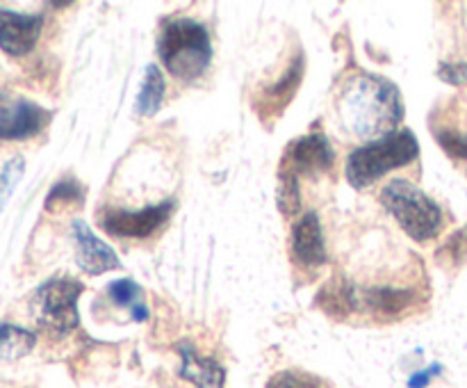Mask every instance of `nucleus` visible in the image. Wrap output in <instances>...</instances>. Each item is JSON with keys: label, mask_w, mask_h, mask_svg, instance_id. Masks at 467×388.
Masks as SVG:
<instances>
[{"label": "nucleus", "mask_w": 467, "mask_h": 388, "mask_svg": "<svg viewBox=\"0 0 467 388\" xmlns=\"http://www.w3.org/2000/svg\"><path fill=\"white\" fill-rule=\"evenodd\" d=\"M381 204L395 217L401 231L418 242H429L441 236L445 226L442 208L406 178H392L381 190Z\"/></svg>", "instance_id": "20e7f679"}, {"label": "nucleus", "mask_w": 467, "mask_h": 388, "mask_svg": "<svg viewBox=\"0 0 467 388\" xmlns=\"http://www.w3.org/2000/svg\"><path fill=\"white\" fill-rule=\"evenodd\" d=\"M420 295L413 286H368L356 288V309H365L377 320L404 318L418 306Z\"/></svg>", "instance_id": "6e6552de"}, {"label": "nucleus", "mask_w": 467, "mask_h": 388, "mask_svg": "<svg viewBox=\"0 0 467 388\" xmlns=\"http://www.w3.org/2000/svg\"><path fill=\"white\" fill-rule=\"evenodd\" d=\"M176 201L164 199L158 204L144 205L140 210L108 208L99 213V224L103 231L117 237H130V240H144L167 224L171 217Z\"/></svg>", "instance_id": "423d86ee"}, {"label": "nucleus", "mask_w": 467, "mask_h": 388, "mask_svg": "<svg viewBox=\"0 0 467 388\" xmlns=\"http://www.w3.org/2000/svg\"><path fill=\"white\" fill-rule=\"evenodd\" d=\"M158 55L176 80H199L213 62L210 32L194 18H169L160 30Z\"/></svg>", "instance_id": "f03ea898"}, {"label": "nucleus", "mask_w": 467, "mask_h": 388, "mask_svg": "<svg viewBox=\"0 0 467 388\" xmlns=\"http://www.w3.org/2000/svg\"><path fill=\"white\" fill-rule=\"evenodd\" d=\"M36 336L30 329L16 327V324H0V359L16 361L21 356L30 354L35 347Z\"/></svg>", "instance_id": "f3484780"}, {"label": "nucleus", "mask_w": 467, "mask_h": 388, "mask_svg": "<svg viewBox=\"0 0 467 388\" xmlns=\"http://www.w3.org/2000/svg\"><path fill=\"white\" fill-rule=\"evenodd\" d=\"M333 163H336V151L328 137L322 132H310L287 144L278 172L290 173L301 181V176H319L331 172Z\"/></svg>", "instance_id": "0eeeda50"}, {"label": "nucleus", "mask_w": 467, "mask_h": 388, "mask_svg": "<svg viewBox=\"0 0 467 388\" xmlns=\"http://www.w3.org/2000/svg\"><path fill=\"white\" fill-rule=\"evenodd\" d=\"M82 204H85V187H82L76 178H64V181H59L57 185L50 187L48 199H46V208L48 210Z\"/></svg>", "instance_id": "6ab92c4d"}, {"label": "nucleus", "mask_w": 467, "mask_h": 388, "mask_svg": "<svg viewBox=\"0 0 467 388\" xmlns=\"http://www.w3.org/2000/svg\"><path fill=\"white\" fill-rule=\"evenodd\" d=\"M337 112L358 140L372 142L395 132L404 117V103L400 89L388 78L356 73L342 85Z\"/></svg>", "instance_id": "f257e3e1"}, {"label": "nucleus", "mask_w": 467, "mask_h": 388, "mask_svg": "<svg viewBox=\"0 0 467 388\" xmlns=\"http://www.w3.org/2000/svg\"><path fill=\"white\" fill-rule=\"evenodd\" d=\"M292 256L304 267H322L327 263V242L319 215L315 210L301 215L292 226Z\"/></svg>", "instance_id": "ddd939ff"}, {"label": "nucleus", "mask_w": 467, "mask_h": 388, "mask_svg": "<svg viewBox=\"0 0 467 388\" xmlns=\"http://www.w3.org/2000/svg\"><path fill=\"white\" fill-rule=\"evenodd\" d=\"M438 78L447 85H467V64L465 62H442L438 67Z\"/></svg>", "instance_id": "b1692460"}, {"label": "nucleus", "mask_w": 467, "mask_h": 388, "mask_svg": "<svg viewBox=\"0 0 467 388\" xmlns=\"http://www.w3.org/2000/svg\"><path fill=\"white\" fill-rule=\"evenodd\" d=\"M44 30L41 14H21L0 7V48L12 58L27 55Z\"/></svg>", "instance_id": "1a4fd4ad"}, {"label": "nucleus", "mask_w": 467, "mask_h": 388, "mask_svg": "<svg viewBox=\"0 0 467 388\" xmlns=\"http://www.w3.org/2000/svg\"><path fill=\"white\" fill-rule=\"evenodd\" d=\"M164 94H167V85H164V76L155 64L146 67L144 82H141V89L137 94L135 112L140 117H153L158 114V110L162 108Z\"/></svg>", "instance_id": "2eb2a0df"}, {"label": "nucleus", "mask_w": 467, "mask_h": 388, "mask_svg": "<svg viewBox=\"0 0 467 388\" xmlns=\"http://www.w3.org/2000/svg\"><path fill=\"white\" fill-rule=\"evenodd\" d=\"M267 388H327L322 379L313 374L299 372V370H283L269 379Z\"/></svg>", "instance_id": "4be33fe9"}, {"label": "nucleus", "mask_w": 467, "mask_h": 388, "mask_svg": "<svg viewBox=\"0 0 467 388\" xmlns=\"http://www.w3.org/2000/svg\"><path fill=\"white\" fill-rule=\"evenodd\" d=\"M420 158V142L410 131H395L379 140L365 142L347 158V181L356 190H365L392 169L413 164Z\"/></svg>", "instance_id": "7ed1b4c3"}, {"label": "nucleus", "mask_w": 467, "mask_h": 388, "mask_svg": "<svg viewBox=\"0 0 467 388\" xmlns=\"http://www.w3.org/2000/svg\"><path fill=\"white\" fill-rule=\"evenodd\" d=\"M433 135L451 160H465L467 163V131H461L456 126H438L433 128Z\"/></svg>", "instance_id": "aec40b11"}, {"label": "nucleus", "mask_w": 467, "mask_h": 388, "mask_svg": "<svg viewBox=\"0 0 467 388\" xmlns=\"http://www.w3.org/2000/svg\"><path fill=\"white\" fill-rule=\"evenodd\" d=\"M23 172H26V160H23L21 155H14V158L7 160V163L3 164V169H0V210H3L5 205H7V201L12 199L14 187L21 181Z\"/></svg>", "instance_id": "412c9836"}, {"label": "nucleus", "mask_w": 467, "mask_h": 388, "mask_svg": "<svg viewBox=\"0 0 467 388\" xmlns=\"http://www.w3.org/2000/svg\"><path fill=\"white\" fill-rule=\"evenodd\" d=\"M304 68L306 59L304 53H296V58L287 64V68L283 71V76L276 82H272L269 87H265L263 91L255 99V110L263 119H276L283 110L287 108V103L292 100V96L299 89L301 80H304Z\"/></svg>", "instance_id": "f8f14e48"}, {"label": "nucleus", "mask_w": 467, "mask_h": 388, "mask_svg": "<svg viewBox=\"0 0 467 388\" xmlns=\"http://www.w3.org/2000/svg\"><path fill=\"white\" fill-rule=\"evenodd\" d=\"M108 297L117 306H123V309L130 310L132 320L137 322H144L149 318V309H146L144 301V290L137 286L132 278H117L108 286Z\"/></svg>", "instance_id": "dca6fc26"}, {"label": "nucleus", "mask_w": 467, "mask_h": 388, "mask_svg": "<svg viewBox=\"0 0 467 388\" xmlns=\"http://www.w3.org/2000/svg\"><path fill=\"white\" fill-rule=\"evenodd\" d=\"M53 114L32 100L0 105V140H27L44 131Z\"/></svg>", "instance_id": "9b49d317"}, {"label": "nucleus", "mask_w": 467, "mask_h": 388, "mask_svg": "<svg viewBox=\"0 0 467 388\" xmlns=\"http://www.w3.org/2000/svg\"><path fill=\"white\" fill-rule=\"evenodd\" d=\"M71 236L76 242V260L82 272L99 277V274L109 272V269L121 267V260L114 254L109 245H105L99 236L89 228V224L76 219L71 224Z\"/></svg>", "instance_id": "9d476101"}, {"label": "nucleus", "mask_w": 467, "mask_h": 388, "mask_svg": "<svg viewBox=\"0 0 467 388\" xmlns=\"http://www.w3.org/2000/svg\"><path fill=\"white\" fill-rule=\"evenodd\" d=\"M317 301L327 313L345 318L351 310H356V286L347 281H333L319 292Z\"/></svg>", "instance_id": "a211bd4d"}, {"label": "nucleus", "mask_w": 467, "mask_h": 388, "mask_svg": "<svg viewBox=\"0 0 467 388\" xmlns=\"http://www.w3.org/2000/svg\"><path fill=\"white\" fill-rule=\"evenodd\" d=\"M441 370H442V365H438V363L429 365L427 370H420V372H415L413 377L409 379V388H427L429 383H431V379L436 377V374H441Z\"/></svg>", "instance_id": "393cba45"}, {"label": "nucleus", "mask_w": 467, "mask_h": 388, "mask_svg": "<svg viewBox=\"0 0 467 388\" xmlns=\"http://www.w3.org/2000/svg\"><path fill=\"white\" fill-rule=\"evenodd\" d=\"M181 351V374L182 379L194 383L196 388H223L226 382V370L222 363H217V359H210V356H201L190 342H182L178 345Z\"/></svg>", "instance_id": "4468645a"}, {"label": "nucleus", "mask_w": 467, "mask_h": 388, "mask_svg": "<svg viewBox=\"0 0 467 388\" xmlns=\"http://www.w3.org/2000/svg\"><path fill=\"white\" fill-rule=\"evenodd\" d=\"M441 256L450 260L451 265L467 263V228H461L454 236H450V240L442 245Z\"/></svg>", "instance_id": "5701e85b"}, {"label": "nucleus", "mask_w": 467, "mask_h": 388, "mask_svg": "<svg viewBox=\"0 0 467 388\" xmlns=\"http://www.w3.org/2000/svg\"><path fill=\"white\" fill-rule=\"evenodd\" d=\"M82 286L78 278L57 277L41 283L32 295V315L36 324L50 336H68L80 322L78 315V299H80Z\"/></svg>", "instance_id": "39448f33"}]
</instances>
